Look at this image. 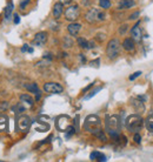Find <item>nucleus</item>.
<instances>
[{
    "instance_id": "obj_29",
    "label": "nucleus",
    "mask_w": 153,
    "mask_h": 162,
    "mask_svg": "<svg viewBox=\"0 0 153 162\" xmlns=\"http://www.w3.org/2000/svg\"><path fill=\"white\" fill-rule=\"evenodd\" d=\"M72 45H73L72 39L69 38V37H65V39H64V47L65 48H69V47H72Z\"/></svg>"
},
{
    "instance_id": "obj_13",
    "label": "nucleus",
    "mask_w": 153,
    "mask_h": 162,
    "mask_svg": "<svg viewBox=\"0 0 153 162\" xmlns=\"http://www.w3.org/2000/svg\"><path fill=\"white\" fill-rule=\"evenodd\" d=\"M67 31H69V33L72 37H76V35L79 34V32L81 31V25L79 23L73 21V23H71L69 26H67Z\"/></svg>"
},
{
    "instance_id": "obj_27",
    "label": "nucleus",
    "mask_w": 153,
    "mask_h": 162,
    "mask_svg": "<svg viewBox=\"0 0 153 162\" xmlns=\"http://www.w3.org/2000/svg\"><path fill=\"white\" fill-rule=\"evenodd\" d=\"M101 88H103V87H97V88H94V89H93V91H92V92L90 93V94H87V95L85 96V100H88V99L93 98V96H94V95H95L97 93L101 91Z\"/></svg>"
},
{
    "instance_id": "obj_36",
    "label": "nucleus",
    "mask_w": 153,
    "mask_h": 162,
    "mask_svg": "<svg viewBox=\"0 0 153 162\" xmlns=\"http://www.w3.org/2000/svg\"><path fill=\"white\" fill-rule=\"evenodd\" d=\"M99 63H100V59H95L94 61L90 62V65H91V66H94V67H99Z\"/></svg>"
},
{
    "instance_id": "obj_42",
    "label": "nucleus",
    "mask_w": 153,
    "mask_h": 162,
    "mask_svg": "<svg viewBox=\"0 0 153 162\" xmlns=\"http://www.w3.org/2000/svg\"><path fill=\"white\" fill-rule=\"evenodd\" d=\"M95 47V44H94V41H88V49H91V48H94Z\"/></svg>"
},
{
    "instance_id": "obj_20",
    "label": "nucleus",
    "mask_w": 153,
    "mask_h": 162,
    "mask_svg": "<svg viewBox=\"0 0 153 162\" xmlns=\"http://www.w3.org/2000/svg\"><path fill=\"white\" fill-rule=\"evenodd\" d=\"M25 109H26V107H25V105H24L23 102H18L17 105H14L12 107V110H13V113H14L15 115H19V114L24 113Z\"/></svg>"
},
{
    "instance_id": "obj_11",
    "label": "nucleus",
    "mask_w": 153,
    "mask_h": 162,
    "mask_svg": "<svg viewBox=\"0 0 153 162\" xmlns=\"http://www.w3.org/2000/svg\"><path fill=\"white\" fill-rule=\"evenodd\" d=\"M139 25H140V21H138V23L131 28V37H132V39H133L134 41H137V42H140L141 39H143V33H141V28L139 27Z\"/></svg>"
},
{
    "instance_id": "obj_3",
    "label": "nucleus",
    "mask_w": 153,
    "mask_h": 162,
    "mask_svg": "<svg viewBox=\"0 0 153 162\" xmlns=\"http://www.w3.org/2000/svg\"><path fill=\"white\" fill-rule=\"evenodd\" d=\"M120 48H121V45H120V41L118 39H112L108 41L106 47V55L110 60H114L119 56L120 54Z\"/></svg>"
},
{
    "instance_id": "obj_39",
    "label": "nucleus",
    "mask_w": 153,
    "mask_h": 162,
    "mask_svg": "<svg viewBox=\"0 0 153 162\" xmlns=\"http://www.w3.org/2000/svg\"><path fill=\"white\" fill-rule=\"evenodd\" d=\"M97 40H99V41H103V40H105V34H97Z\"/></svg>"
},
{
    "instance_id": "obj_22",
    "label": "nucleus",
    "mask_w": 153,
    "mask_h": 162,
    "mask_svg": "<svg viewBox=\"0 0 153 162\" xmlns=\"http://www.w3.org/2000/svg\"><path fill=\"white\" fill-rule=\"evenodd\" d=\"M95 138H98L99 140H101L103 142H105V141H107V138H106V134L104 133V131L101 129V128H98V129H95V131L92 133Z\"/></svg>"
},
{
    "instance_id": "obj_24",
    "label": "nucleus",
    "mask_w": 153,
    "mask_h": 162,
    "mask_svg": "<svg viewBox=\"0 0 153 162\" xmlns=\"http://www.w3.org/2000/svg\"><path fill=\"white\" fill-rule=\"evenodd\" d=\"M145 126L147 131H150V133H153V114H151V115L146 119Z\"/></svg>"
},
{
    "instance_id": "obj_37",
    "label": "nucleus",
    "mask_w": 153,
    "mask_h": 162,
    "mask_svg": "<svg viewBox=\"0 0 153 162\" xmlns=\"http://www.w3.org/2000/svg\"><path fill=\"white\" fill-rule=\"evenodd\" d=\"M127 25H122L121 27H120V30H119V33L120 34H125V32H126V30H127Z\"/></svg>"
},
{
    "instance_id": "obj_10",
    "label": "nucleus",
    "mask_w": 153,
    "mask_h": 162,
    "mask_svg": "<svg viewBox=\"0 0 153 162\" xmlns=\"http://www.w3.org/2000/svg\"><path fill=\"white\" fill-rule=\"evenodd\" d=\"M47 37H48V35H47L46 32H38V33L34 35L33 40H32V44H33L34 46L43 47L46 44V41H47Z\"/></svg>"
},
{
    "instance_id": "obj_4",
    "label": "nucleus",
    "mask_w": 153,
    "mask_h": 162,
    "mask_svg": "<svg viewBox=\"0 0 153 162\" xmlns=\"http://www.w3.org/2000/svg\"><path fill=\"white\" fill-rule=\"evenodd\" d=\"M105 13L99 11L98 8H91L87 11V13L85 14L86 21L90 23H97V21H104L105 20Z\"/></svg>"
},
{
    "instance_id": "obj_1",
    "label": "nucleus",
    "mask_w": 153,
    "mask_h": 162,
    "mask_svg": "<svg viewBox=\"0 0 153 162\" xmlns=\"http://www.w3.org/2000/svg\"><path fill=\"white\" fill-rule=\"evenodd\" d=\"M120 121L118 115H106V131L107 134L114 140H119Z\"/></svg>"
},
{
    "instance_id": "obj_23",
    "label": "nucleus",
    "mask_w": 153,
    "mask_h": 162,
    "mask_svg": "<svg viewBox=\"0 0 153 162\" xmlns=\"http://www.w3.org/2000/svg\"><path fill=\"white\" fill-rule=\"evenodd\" d=\"M24 87H25L30 93H33V94H37L38 92H40V91H39L38 85L34 84V82H33V84H27V85H25Z\"/></svg>"
},
{
    "instance_id": "obj_26",
    "label": "nucleus",
    "mask_w": 153,
    "mask_h": 162,
    "mask_svg": "<svg viewBox=\"0 0 153 162\" xmlns=\"http://www.w3.org/2000/svg\"><path fill=\"white\" fill-rule=\"evenodd\" d=\"M111 0H99V6L104 9H107V8L111 7Z\"/></svg>"
},
{
    "instance_id": "obj_44",
    "label": "nucleus",
    "mask_w": 153,
    "mask_h": 162,
    "mask_svg": "<svg viewBox=\"0 0 153 162\" xmlns=\"http://www.w3.org/2000/svg\"><path fill=\"white\" fill-rule=\"evenodd\" d=\"M27 52H28V53H33V48H32V47H28Z\"/></svg>"
},
{
    "instance_id": "obj_15",
    "label": "nucleus",
    "mask_w": 153,
    "mask_h": 162,
    "mask_svg": "<svg viewBox=\"0 0 153 162\" xmlns=\"http://www.w3.org/2000/svg\"><path fill=\"white\" fill-rule=\"evenodd\" d=\"M64 12V4L61 1H57L53 6V16L55 19H59Z\"/></svg>"
},
{
    "instance_id": "obj_38",
    "label": "nucleus",
    "mask_w": 153,
    "mask_h": 162,
    "mask_svg": "<svg viewBox=\"0 0 153 162\" xmlns=\"http://www.w3.org/2000/svg\"><path fill=\"white\" fill-rule=\"evenodd\" d=\"M44 59H47L48 61H52V59H53V56H52V54L46 53L45 55H44Z\"/></svg>"
},
{
    "instance_id": "obj_21",
    "label": "nucleus",
    "mask_w": 153,
    "mask_h": 162,
    "mask_svg": "<svg viewBox=\"0 0 153 162\" xmlns=\"http://www.w3.org/2000/svg\"><path fill=\"white\" fill-rule=\"evenodd\" d=\"M8 128V119L6 115H0V131H6Z\"/></svg>"
},
{
    "instance_id": "obj_19",
    "label": "nucleus",
    "mask_w": 153,
    "mask_h": 162,
    "mask_svg": "<svg viewBox=\"0 0 153 162\" xmlns=\"http://www.w3.org/2000/svg\"><path fill=\"white\" fill-rule=\"evenodd\" d=\"M90 159H91L92 161H107L106 156L104 154H101V153H99V152H92L91 155H90Z\"/></svg>"
},
{
    "instance_id": "obj_7",
    "label": "nucleus",
    "mask_w": 153,
    "mask_h": 162,
    "mask_svg": "<svg viewBox=\"0 0 153 162\" xmlns=\"http://www.w3.org/2000/svg\"><path fill=\"white\" fill-rule=\"evenodd\" d=\"M31 124H32V121H31L30 116L24 115V114L18 116V119H17V128L20 131H27L30 129Z\"/></svg>"
},
{
    "instance_id": "obj_43",
    "label": "nucleus",
    "mask_w": 153,
    "mask_h": 162,
    "mask_svg": "<svg viewBox=\"0 0 153 162\" xmlns=\"http://www.w3.org/2000/svg\"><path fill=\"white\" fill-rule=\"evenodd\" d=\"M91 87H93V84H90V85L87 86V87H85L84 89H83V93H86L87 91H88V89H90V88H91Z\"/></svg>"
},
{
    "instance_id": "obj_30",
    "label": "nucleus",
    "mask_w": 153,
    "mask_h": 162,
    "mask_svg": "<svg viewBox=\"0 0 153 162\" xmlns=\"http://www.w3.org/2000/svg\"><path fill=\"white\" fill-rule=\"evenodd\" d=\"M31 2V0H21L20 1V4H19V9L20 11H24L25 8L27 7V5Z\"/></svg>"
},
{
    "instance_id": "obj_40",
    "label": "nucleus",
    "mask_w": 153,
    "mask_h": 162,
    "mask_svg": "<svg viewBox=\"0 0 153 162\" xmlns=\"http://www.w3.org/2000/svg\"><path fill=\"white\" fill-rule=\"evenodd\" d=\"M28 45H27V44H25V45H24L23 47H21V52H23V53H25V52H27V49H28Z\"/></svg>"
},
{
    "instance_id": "obj_17",
    "label": "nucleus",
    "mask_w": 153,
    "mask_h": 162,
    "mask_svg": "<svg viewBox=\"0 0 153 162\" xmlns=\"http://www.w3.org/2000/svg\"><path fill=\"white\" fill-rule=\"evenodd\" d=\"M13 9H14L13 2H12L11 0H8L7 5H6V7H5V11H4V13H5V20H6V21H8V20L11 19L12 13H13Z\"/></svg>"
},
{
    "instance_id": "obj_34",
    "label": "nucleus",
    "mask_w": 153,
    "mask_h": 162,
    "mask_svg": "<svg viewBox=\"0 0 153 162\" xmlns=\"http://www.w3.org/2000/svg\"><path fill=\"white\" fill-rule=\"evenodd\" d=\"M13 23H14L15 25H18V23H20V16H19L18 13H14V16H13Z\"/></svg>"
},
{
    "instance_id": "obj_12",
    "label": "nucleus",
    "mask_w": 153,
    "mask_h": 162,
    "mask_svg": "<svg viewBox=\"0 0 153 162\" xmlns=\"http://www.w3.org/2000/svg\"><path fill=\"white\" fill-rule=\"evenodd\" d=\"M122 48L126 51V52H134L136 51V44H134V40L132 38H126L122 41Z\"/></svg>"
},
{
    "instance_id": "obj_41",
    "label": "nucleus",
    "mask_w": 153,
    "mask_h": 162,
    "mask_svg": "<svg viewBox=\"0 0 153 162\" xmlns=\"http://www.w3.org/2000/svg\"><path fill=\"white\" fill-rule=\"evenodd\" d=\"M79 59L81 60V63H85V62H86V58L84 56V54H79Z\"/></svg>"
},
{
    "instance_id": "obj_8",
    "label": "nucleus",
    "mask_w": 153,
    "mask_h": 162,
    "mask_svg": "<svg viewBox=\"0 0 153 162\" xmlns=\"http://www.w3.org/2000/svg\"><path fill=\"white\" fill-rule=\"evenodd\" d=\"M44 91L50 94H60L64 92V87L58 82H46L44 85Z\"/></svg>"
},
{
    "instance_id": "obj_28",
    "label": "nucleus",
    "mask_w": 153,
    "mask_h": 162,
    "mask_svg": "<svg viewBox=\"0 0 153 162\" xmlns=\"http://www.w3.org/2000/svg\"><path fill=\"white\" fill-rule=\"evenodd\" d=\"M48 124H40V122H37V126H35V129L38 131H48Z\"/></svg>"
},
{
    "instance_id": "obj_16",
    "label": "nucleus",
    "mask_w": 153,
    "mask_h": 162,
    "mask_svg": "<svg viewBox=\"0 0 153 162\" xmlns=\"http://www.w3.org/2000/svg\"><path fill=\"white\" fill-rule=\"evenodd\" d=\"M131 103H132V106L134 107V109L139 112V113H143L144 110H145V106H144V102L143 101H140L139 99H131Z\"/></svg>"
},
{
    "instance_id": "obj_5",
    "label": "nucleus",
    "mask_w": 153,
    "mask_h": 162,
    "mask_svg": "<svg viewBox=\"0 0 153 162\" xmlns=\"http://www.w3.org/2000/svg\"><path fill=\"white\" fill-rule=\"evenodd\" d=\"M101 126V120L99 119V116L97 115H88L85 119L84 122V128L86 131H88L90 133H93L95 129L100 128Z\"/></svg>"
},
{
    "instance_id": "obj_35",
    "label": "nucleus",
    "mask_w": 153,
    "mask_h": 162,
    "mask_svg": "<svg viewBox=\"0 0 153 162\" xmlns=\"http://www.w3.org/2000/svg\"><path fill=\"white\" fill-rule=\"evenodd\" d=\"M140 16V12H134V13H133V14H131L130 16V20H136V19H137L138 16Z\"/></svg>"
},
{
    "instance_id": "obj_14",
    "label": "nucleus",
    "mask_w": 153,
    "mask_h": 162,
    "mask_svg": "<svg viewBox=\"0 0 153 162\" xmlns=\"http://www.w3.org/2000/svg\"><path fill=\"white\" fill-rule=\"evenodd\" d=\"M137 5L136 0H120L118 2V9H129L131 7H134Z\"/></svg>"
},
{
    "instance_id": "obj_33",
    "label": "nucleus",
    "mask_w": 153,
    "mask_h": 162,
    "mask_svg": "<svg viewBox=\"0 0 153 162\" xmlns=\"http://www.w3.org/2000/svg\"><path fill=\"white\" fill-rule=\"evenodd\" d=\"M133 140H134L136 143H140V142H141V136H140V134H139V133H134Z\"/></svg>"
},
{
    "instance_id": "obj_31",
    "label": "nucleus",
    "mask_w": 153,
    "mask_h": 162,
    "mask_svg": "<svg viewBox=\"0 0 153 162\" xmlns=\"http://www.w3.org/2000/svg\"><path fill=\"white\" fill-rule=\"evenodd\" d=\"M8 107H9V105H8L7 101H1L0 102V112H5Z\"/></svg>"
},
{
    "instance_id": "obj_2",
    "label": "nucleus",
    "mask_w": 153,
    "mask_h": 162,
    "mask_svg": "<svg viewBox=\"0 0 153 162\" xmlns=\"http://www.w3.org/2000/svg\"><path fill=\"white\" fill-rule=\"evenodd\" d=\"M126 128L129 131H132V133H139V131H141L143 126H144V120L143 117L138 114H133V115H130L127 119H126Z\"/></svg>"
},
{
    "instance_id": "obj_25",
    "label": "nucleus",
    "mask_w": 153,
    "mask_h": 162,
    "mask_svg": "<svg viewBox=\"0 0 153 162\" xmlns=\"http://www.w3.org/2000/svg\"><path fill=\"white\" fill-rule=\"evenodd\" d=\"M76 42H78V45L80 48H83V49H88V41L84 38H78L76 40Z\"/></svg>"
},
{
    "instance_id": "obj_18",
    "label": "nucleus",
    "mask_w": 153,
    "mask_h": 162,
    "mask_svg": "<svg viewBox=\"0 0 153 162\" xmlns=\"http://www.w3.org/2000/svg\"><path fill=\"white\" fill-rule=\"evenodd\" d=\"M20 102H23L24 105H26L27 107H33V105H34L33 98L28 94H21L20 95Z\"/></svg>"
},
{
    "instance_id": "obj_6",
    "label": "nucleus",
    "mask_w": 153,
    "mask_h": 162,
    "mask_svg": "<svg viewBox=\"0 0 153 162\" xmlns=\"http://www.w3.org/2000/svg\"><path fill=\"white\" fill-rule=\"evenodd\" d=\"M79 16H80V8L78 5H72V6L66 8V11H65V19L71 21V23L76 21L79 18Z\"/></svg>"
},
{
    "instance_id": "obj_32",
    "label": "nucleus",
    "mask_w": 153,
    "mask_h": 162,
    "mask_svg": "<svg viewBox=\"0 0 153 162\" xmlns=\"http://www.w3.org/2000/svg\"><path fill=\"white\" fill-rule=\"evenodd\" d=\"M141 74H143V73H141V70H138V72H136V73H133L132 75H130V77H129V79H130L131 81H133V80H136L137 77H140Z\"/></svg>"
},
{
    "instance_id": "obj_9",
    "label": "nucleus",
    "mask_w": 153,
    "mask_h": 162,
    "mask_svg": "<svg viewBox=\"0 0 153 162\" xmlns=\"http://www.w3.org/2000/svg\"><path fill=\"white\" fill-rule=\"evenodd\" d=\"M55 124H57V128L60 131H66V129L71 126V119L67 115H61L58 117Z\"/></svg>"
}]
</instances>
